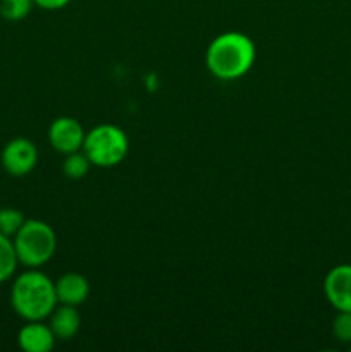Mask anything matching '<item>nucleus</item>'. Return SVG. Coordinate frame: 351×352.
I'll return each instance as SVG.
<instances>
[{
  "label": "nucleus",
  "mask_w": 351,
  "mask_h": 352,
  "mask_svg": "<svg viewBox=\"0 0 351 352\" xmlns=\"http://www.w3.org/2000/svg\"><path fill=\"white\" fill-rule=\"evenodd\" d=\"M257 60V47L248 34L241 31H227L210 41L205 52L206 69L220 81H236L253 67Z\"/></svg>",
  "instance_id": "1"
},
{
  "label": "nucleus",
  "mask_w": 351,
  "mask_h": 352,
  "mask_svg": "<svg viewBox=\"0 0 351 352\" xmlns=\"http://www.w3.org/2000/svg\"><path fill=\"white\" fill-rule=\"evenodd\" d=\"M58 305L55 282L38 268H28L10 285V306L24 322L47 320Z\"/></svg>",
  "instance_id": "2"
},
{
  "label": "nucleus",
  "mask_w": 351,
  "mask_h": 352,
  "mask_svg": "<svg viewBox=\"0 0 351 352\" xmlns=\"http://www.w3.org/2000/svg\"><path fill=\"white\" fill-rule=\"evenodd\" d=\"M19 265L26 268H41L54 258L57 251V234L50 223L36 219H26L12 237Z\"/></svg>",
  "instance_id": "3"
},
{
  "label": "nucleus",
  "mask_w": 351,
  "mask_h": 352,
  "mask_svg": "<svg viewBox=\"0 0 351 352\" xmlns=\"http://www.w3.org/2000/svg\"><path fill=\"white\" fill-rule=\"evenodd\" d=\"M83 151L93 167L110 168L119 165L129 151V140L124 129L114 124H98L85 136Z\"/></svg>",
  "instance_id": "4"
},
{
  "label": "nucleus",
  "mask_w": 351,
  "mask_h": 352,
  "mask_svg": "<svg viewBox=\"0 0 351 352\" xmlns=\"http://www.w3.org/2000/svg\"><path fill=\"white\" fill-rule=\"evenodd\" d=\"M3 170L12 177H24L31 174L38 164V148L28 138H14L3 146L0 153Z\"/></svg>",
  "instance_id": "5"
},
{
  "label": "nucleus",
  "mask_w": 351,
  "mask_h": 352,
  "mask_svg": "<svg viewBox=\"0 0 351 352\" xmlns=\"http://www.w3.org/2000/svg\"><path fill=\"white\" fill-rule=\"evenodd\" d=\"M86 131L83 124L74 117H57L48 127V143L55 151L62 155L83 150Z\"/></svg>",
  "instance_id": "6"
},
{
  "label": "nucleus",
  "mask_w": 351,
  "mask_h": 352,
  "mask_svg": "<svg viewBox=\"0 0 351 352\" xmlns=\"http://www.w3.org/2000/svg\"><path fill=\"white\" fill-rule=\"evenodd\" d=\"M323 296L336 311H351V265H336L323 278Z\"/></svg>",
  "instance_id": "7"
},
{
  "label": "nucleus",
  "mask_w": 351,
  "mask_h": 352,
  "mask_svg": "<svg viewBox=\"0 0 351 352\" xmlns=\"http://www.w3.org/2000/svg\"><path fill=\"white\" fill-rule=\"evenodd\" d=\"M57 337L45 320L26 322L17 332V344L24 352H50L55 347Z\"/></svg>",
  "instance_id": "8"
},
{
  "label": "nucleus",
  "mask_w": 351,
  "mask_h": 352,
  "mask_svg": "<svg viewBox=\"0 0 351 352\" xmlns=\"http://www.w3.org/2000/svg\"><path fill=\"white\" fill-rule=\"evenodd\" d=\"M55 294H57L58 305L81 306L89 296L88 278L76 272L61 275L55 280Z\"/></svg>",
  "instance_id": "9"
},
{
  "label": "nucleus",
  "mask_w": 351,
  "mask_h": 352,
  "mask_svg": "<svg viewBox=\"0 0 351 352\" xmlns=\"http://www.w3.org/2000/svg\"><path fill=\"white\" fill-rule=\"evenodd\" d=\"M48 325L57 340H71L81 329V315L78 306L57 305V308L48 316Z\"/></svg>",
  "instance_id": "10"
},
{
  "label": "nucleus",
  "mask_w": 351,
  "mask_h": 352,
  "mask_svg": "<svg viewBox=\"0 0 351 352\" xmlns=\"http://www.w3.org/2000/svg\"><path fill=\"white\" fill-rule=\"evenodd\" d=\"M17 267H19V260H17L12 239L0 234V284L10 280L16 275Z\"/></svg>",
  "instance_id": "11"
},
{
  "label": "nucleus",
  "mask_w": 351,
  "mask_h": 352,
  "mask_svg": "<svg viewBox=\"0 0 351 352\" xmlns=\"http://www.w3.org/2000/svg\"><path fill=\"white\" fill-rule=\"evenodd\" d=\"M64 157L65 158L62 162V172H64L65 177L72 179V181H79V179L86 177L89 168L93 167L92 162H89V158L86 157V153L83 150L64 155Z\"/></svg>",
  "instance_id": "12"
},
{
  "label": "nucleus",
  "mask_w": 351,
  "mask_h": 352,
  "mask_svg": "<svg viewBox=\"0 0 351 352\" xmlns=\"http://www.w3.org/2000/svg\"><path fill=\"white\" fill-rule=\"evenodd\" d=\"M33 7V0H0V16L9 23H19L30 16Z\"/></svg>",
  "instance_id": "13"
},
{
  "label": "nucleus",
  "mask_w": 351,
  "mask_h": 352,
  "mask_svg": "<svg viewBox=\"0 0 351 352\" xmlns=\"http://www.w3.org/2000/svg\"><path fill=\"white\" fill-rule=\"evenodd\" d=\"M24 220H26V217H24V213L21 210L10 208V206L0 208V234L12 239L17 230L21 229V226L24 223Z\"/></svg>",
  "instance_id": "14"
},
{
  "label": "nucleus",
  "mask_w": 351,
  "mask_h": 352,
  "mask_svg": "<svg viewBox=\"0 0 351 352\" xmlns=\"http://www.w3.org/2000/svg\"><path fill=\"white\" fill-rule=\"evenodd\" d=\"M332 336L337 342L351 344V311H337L332 320Z\"/></svg>",
  "instance_id": "15"
},
{
  "label": "nucleus",
  "mask_w": 351,
  "mask_h": 352,
  "mask_svg": "<svg viewBox=\"0 0 351 352\" xmlns=\"http://www.w3.org/2000/svg\"><path fill=\"white\" fill-rule=\"evenodd\" d=\"M34 6L40 7L43 10H58L64 9L65 6H69L71 0H33Z\"/></svg>",
  "instance_id": "16"
},
{
  "label": "nucleus",
  "mask_w": 351,
  "mask_h": 352,
  "mask_svg": "<svg viewBox=\"0 0 351 352\" xmlns=\"http://www.w3.org/2000/svg\"><path fill=\"white\" fill-rule=\"evenodd\" d=\"M350 347H351V344H350Z\"/></svg>",
  "instance_id": "17"
}]
</instances>
